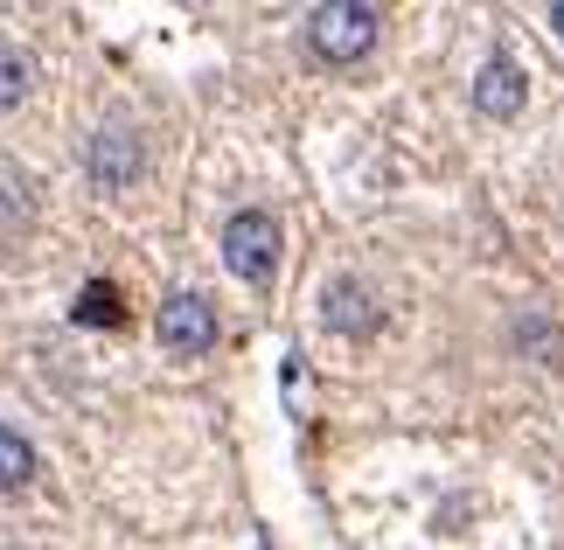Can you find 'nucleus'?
Masks as SVG:
<instances>
[{
  "mask_svg": "<svg viewBox=\"0 0 564 550\" xmlns=\"http://www.w3.org/2000/svg\"><path fill=\"white\" fill-rule=\"evenodd\" d=\"M377 35H383V14L370 8V0H328V8L307 14V42H314V56H328V63L370 56Z\"/></svg>",
  "mask_w": 564,
  "mask_h": 550,
  "instance_id": "1",
  "label": "nucleus"
},
{
  "mask_svg": "<svg viewBox=\"0 0 564 550\" xmlns=\"http://www.w3.org/2000/svg\"><path fill=\"white\" fill-rule=\"evenodd\" d=\"M224 266L237 279H251V285L272 279V266H279V224L265 209H237L224 224Z\"/></svg>",
  "mask_w": 564,
  "mask_h": 550,
  "instance_id": "2",
  "label": "nucleus"
},
{
  "mask_svg": "<svg viewBox=\"0 0 564 550\" xmlns=\"http://www.w3.org/2000/svg\"><path fill=\"white\" fill-rule=\"evenodd\" d=\"M154 335H161V348H175V356H209V348H216V306H209L203 293L161 300Z\"/></svg>",
  "mask_w": 564,
  "mask_h": 550,
  "instance_id": "3",
  "label": "nucleus"
},
{
  "mask_svg": "<svg viewBox=\"0 0 564 550\" xmlns=\"http://www.w3.org/2000/svg\"><path fill=\"white\" fill-rule=\"evenodd\" d=\"M84 161H91V182H98V188H126V182L140 174V133H126V126H105Z\"/></svg>",
  "mask_w": 564,
  "mask_h": 550,
  "instance_id": "4",
  "label": "nucleus"
},
{
  "mask_svg": "<svg viewBox=\"0 0 564 550\" xmlns=\"http://www.w3.org/2000/svg\"><path fill=\"white\" fill-rule=\"evenodd\" d=\"M321 314H328L335 335H370L377 327V293L362 279H335L328 293H321Z\"/></svg>",
  "mask_w": 564,
  "mask_h": 550,
  "instance_id": "5",
  "label": "nucleus"
},
{
  "mask_svg": "<svg viewBox=\"0 0 564 550\" xmlns=\"http://www.w3.org/2000/svg\"><path fill=\"white\" fill-rule=\"evenodd\" d=\"M474 105H481L488 119H516L523 112V71H516L509 56H488L481 77H474Z\"/></svg>",
  "mask_w": 564,
  "mask_h": 550,
  "instance_id": "6",
  "label": "nucleus"
},
{
  "mask_svg": "<svg viewBox=\"0 0 564 550\" xmlns=\"http://www.w3.org/2000/svg\"><path fill=\"white\" fill-rule=\"evenodd\" d=\"M29 474H35V446L14 425H0V488H21Z\"/></svg>",
  "mask_w": 564,
  "mask_h": 550,
  "instance_id": "7",
  "label": "nucleus"
},
{
  "mask_svg": "<svg viewBox=\"0 0 564 550\" xmlns=\"http://www.w3.org/2000/svg\"><path fill=\"white\" fill-rule=\"evenodd\" d=\"M29 56H21V50H0V112H8V105H21V98H29Z\"/></svg>",
  "mask_w": 564,
  "mask_h": 550,
  "instance_id": "8",
  "label": "nucleus"
},
{
  "mask_svg": "<svg viewBox=\"0 0 564 550\" xmlns=\"http://www.w3.org/2000/svg\"><path fill=\"white\" fill-rule=\"evenodd\" d=\"M77 321H119V300H112V285H84V300H77Z\"/></svg>",
  "mask_w": 564,
  "mask_h": 550,
  "instance_id": "9",
  "label": "nucleus"
},
{
  "mask_svg": "<svg viewBox=\"0 0 564 550\" xmlns=\"http://www.w3.org/2000/svg\"><path fill=\"white\" fill-rule=\"evenodd\" d=\"M551 29H557V35H564V0H551Z\"/></svg>",
  "mask_w": 564,
  "mask_h": 550,
  "instance_id": "10",
  "label": "nucleus"
}]
</instances>
